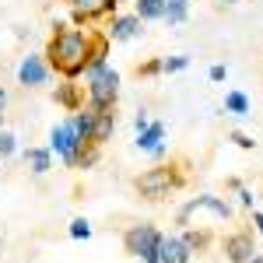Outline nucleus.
I'll return each instance as SVG.
<instances>
[{
  "instance_id": "nucleus-1",
  "label": "nucleus",
  "mask_w": 263,
  "mask_h": 263,
  "mask_svg": "<svg viewBox=\"0 0 263 263\" xmlns=\"http://www.w3.org/2000/svg\"><path fill=\"white\" fill-rule=\"evenodd\" d=\"M42 57H46L53 74H60L67 81H78L88 67V32L67 25V21H57Z\"/></svg>"
},
{
  "instance_id": "nucleus-26",
  "label": "nucleus",
  "mask_w": 263,
  "mask_h": 263,
  "mask_svg": "<svg viewBox=\"0 0 263 263\" xmlns=\"http://www.w3.org/2000/svg\"><path fill=\"white\" fill-rule=\"evenodd\" d=\"M207 78H211L214 84H218V81H224V78H228V67H224V63H214V67L207 70Z\"/></svg>"
},
{
  "instance_id": "nucleus-9",
  "label": "nucleus",
  "mask_w": 263,
  "mask_h": 263,
  "mask_svg": "<svg viewBox=\"0 0 263 263\" xmlns=\"http://www.w3.org/2000/svg\"><path fill=\"white\" fill-rule=\"evenodd\" d=\"M144 32V21L137 14H116V18L109 21V42H126V39H137Z\"/></svg>"
},
{
  "instance_id": "nucleus-33",
  "label": "nucleus",
  "mask_w": 263,
  "mask_h": 263,
  "mask_svg": "<svg viewBox=\"0 0 263 263\" xmlns=\"http://www.w3.org/2000/svg\"><path fill=\"white\" fill-rule=\"evenodd\" d=\"M224 4H235V0H224Z\"/></svg>"
},
{
  "instance_id": "nucleus-17",
  "label": "nucleus",
  "mask_w": 263,
  "mask_h": 263,
  "mask_svg": "<svg viewBox=\"0 0 263 263\" xmlns=\"http://www.w3.org/2000/svg\"><path fill=\"white\" fill-rule=\"evenodd\" d=\"M179 239L190 246V253L203 256V253H207V246H211V232H207V228H186Z\"/></svg>"
},
{
  "instance_id": "nucleus-31",
  "label": "nucleus",
  "mask_w": 263,
  "mask_h": 263,
  "mask_svg": "<svg viewBox=\"0 0 263 263\" xmlns=\"http://www.w3.org/2000/svg\"><path fill=\"white\" fill-rule=\"evenodd\" d=\"M249 263H263V256H260V253H253V260H249Z\"/></svg>"
},
{
  "instance_id": "nucleus-24",
  "label": "nucleus",
  "mask_w": 263,
  "mask_h": 263,
  "mask_svg": "<svg viewBox=\"0 0 263 263\" xmlns=\"http://www.w3.org/2000/svg\"><path fill=\"white\" fill-rule=\"evenodd\" d=\"M228 141L235 144V147H242V151H253V147H256V141H253L249 134H242V130H232V134H228Z\"/></svg>"
},
{
  "instance_id": "nucleus-6",
  "label": "nucleus",
  "mask_w": 263,
  "mask_h": 263,
  "mask_svg": "<svg viewBox=\"0 0 263 263\" xmlns=\"http://www.w3.org/2000/svg\"><path fill=\"white\" fill-rule=\"evenodd\" d=\"M74 11V25H88V21L102 18V14H116L120 0H63Z\"/></svg>"
},
{
  "instance_id": "nucleus-14",
  "label": "nucleus",
  "mask_w": 263,
  "mask_h": 263,
  "mask_svg": "<svg viewBox=\"0 0 263 263\" xmlns=\"http://www.w3.org/2000/svg\"><path fill=\"white\" fill-rule=\"evenodd\" d=\"M112 130H116V109H109V112H95V123H91V141L105 147V144L112 141Z\"/></svg>"
},
{
  "instance_id": "nucleus-7",
  "label": "nucleus",
  "mask_w": 263,
  "mask_h": 263,
  "mask_svg": "<svg viewBox=\"0 0 263 263\" xmlns=\"http://www.w3.org/2000/svg\"><path fill=\"white\" fill-rule=\"evenodd\" d=\"M49 63L42 60V57H25L18 67V81L25 84V88H42V84L49 81Z\"/></svg>"
},
{
  "instance_id": "nucleus-22",
  "label": "nucleus",
  "mask_w": 263,
  "mask_h": 263,
  "mask_svg": "<svg viewBox=\"0 0 263 263\" xmlns=\"http://www.w3.org/2000/svg\"><path fill=\"white\" fill-rule=\"evenodd\" d=\"M190 67V57H165L162 60V74H179Z\"/></svg>"
},
{
  "instance_id": "nucleus-13",
  "label": "nucleus",
  "mask_w": 263,
  "mask_h": 263,
  "mask_svg": "<svg viewBox=\"0 0 263 263\" xmlns=\"http://www.w3.org/2000/svg\"><path fill=\"white\" fill-rule=\"evenodd\" d=\"M193 253L179 235H162V263H190Z\"/></svg>"
},
{
  "instance_id": "nucleus-11",
  "label": "nucleus",
  "mask_w": 263,
  "mask_h": 263,
  "mask_svg": "<svg viewBox=\"0 0 263 263\" xmlns=\"http://www.w3.org/2000/svg\"><path fill=\"white\" fill-rule=\"evenodd\" d=\"M165 123H147V130L137 134V151H147V155H155V158H162L165 155Z\"/></svg>"
},
{
  "instance_id": "nucleus-23",
  "label": "nucleus",
  "mask_w": 263,
  "mask_h": 263,
  "mask_svg": "<svg viewBox=\"0 0 263 263\" xmlns=\"http://www.w3.org/2000/svg\"><path fill=\"white\" fill-rule=\"evenodd\" d=\"M70 239H91V224L84 218H74L70 221Z\"/></svg>"
},
{
  "instance_id": "nucleus-30",
  "label": "nucleus",
  "mask_w": 263,
  "mask_h": 263,
  "mask_svg": "<svg viewBox=\"0 0 263 263\" xmlns=\"http://www.w3.org/2000/svg\"><path fill=\"white\" fill-rule=\"evenodd\" d=\"M4 105H7V91L0 88V112H4Z\"/></svg>"
},
{
  "instance_id": "nucleus-25",
  "label": "nucleus",
  "mask_w": 263,
  "mask_h": 263,
  "mask_svg": "<svg viewBox=\"0 0 263 263\" xmlns=\"http://www.w3.org/2000/svg\"><path fill=\"white\" fill-rule=\"evenodd\" d=\"M11 155H14V134L0 130V158H11Z\"/></svg>"
},
{
  "instance_id": "nucleus-8",
  "label": "nucleus",
  "mask_w": 263,
  "mask_h": 263,
  "mask_svg": "<svg viewBox=\"0 0 263 263\" xmlns=\"http://www.w3.org/2000/svg\"><path fill=\"white\" fill-rule=\"evenodd\" d=\"M253 253H256L253 232H235V235L224 239V256H228V263H249Z\"/></svg>"
},
{
  "instance_id": "nucleus-10",
  "label": "nucleus",
  "mask_w": 263,
  "mask_h": 263,
  "mask_svg": "<svg viewBox=\"0 0 263 263\" xmlns=\"http://www.w3.org/2000/svg\"><path fill=\"white\" fill-rule=\"evenodd\" d=\"M53 102L63 105L67 112H81L88 95H81V84L78 81H67V78H63V84H57V91H53Z\"/></svg>"
},
{
  "instance_id": "nucleus-2",
  "label": "nucleus",
  "mask_w": 263,
  "mask_h": 263,
  "mask_svg": "<svg viewBox=\"0 0 263 263\" xmlns=\"http://www.w3.org/2000/svg\"><path fill=\"white\" fill-rule=\"evenodd\" d=\"M186 186V172H182V162H168V165H155V168H147L141 172L137 179H134V193L147 203H158L165 197H172L176 190Z\"/></svg>"
},
{
  "instance_id": "nucleus-20",
  "label": "nucleus",
  "mask_w": 263,
  "mask_h": 263,
  "mask_svg": "<svg viewBox=\"0 0 263 263\" xmlns=\"http://www.w3.org/2000/svg\"><path fill=\"white\" fill-rule=\"evenodd\" d=\"M190 18V0H165V18L168 25H182Z\"/></svg>"
},
{
  "instance_id": "nucleus-4",
  "label": "nucleus",
  "mask_w": 263,
  "mask_h": 263,
  "mask_svg": "<svg viewBox=\"0 0 263 263\" xmlns=\"http://www.w3.org/2000/svg\"><path fill=\"white\" fill-rule=\"evenodd\" d=\"M123 249L144 263H162V232L155 224H134L123 232Z\"/></svg>"
},
{
  "instance_id": "nucleus-29",
  "label": "nucleus",
  "mask_w": 263,
  "mask_h": 263,
  "mask_svg": "<svg viewBox=\"0 0 263 263\" xmlns=\"http://www.w3.org/2000/svg\"><path fill=\"white\" fill-rule=\"evenodd\" d=\"M253 221H256V232L263 235V211H256V214H253Z\"/></svg>"
},
{
  "instance_id": "nucleus-18",
  "label": "nucleus",
  "mask_w": 263,
  "mask_h": 263,
  "mask_svg": "<svg viewBox=\"0 0 263 263\" xmlns=\"http://www.w3.org/2000/svg\"><path fill=\"white\" fill-rule=\"evenodd\" d=\"M134 14L141 21H162L165 18V0H134Z\"/></svg>"
},
{
  "instance_id": "nucleus-15",
  "label": "nucleus",
  "mask_w": 263,
  "mask_h": 263,
  "mask_svg": "<svg viewBox=\"0 0 263 263\" xmlns=\"http://www.w3.org/2000/svg\"><path fill=\"white\" fill-rule=\"evenodd\" d=\"M105 57H109V35H105V32H88V67H84V70L102 67Z\"/></svg>"
},
{
  "instance_id": "nucleus-12",
  "label": "nucleus",
  "mask_w": 263,
  "mask_h": 263,
  "mask_svg": "<svg viewBox=\"0 0 263 263\" xmlns=\"http://www.w3.org/2000/svg\"><path fill=\"white\" fill-rule=\"evenodd\" d=\"M197 207H207L211 214H218V218H232V207H228V200H221V197H211V193H203V197H193V200L182 207V214H179V221L190 214V211H197Z\"/></svg>"
},
{
  "instance_id": "nucleus-16",
  "label": "nucleus",
  "mask_w": 263,
  "mask_h": 263,
  "mask_svg": "<svg viewBox=\"0 0 263 263\" xmlns=\"http://www.w3.org/2000/svg\"><path fill=\"white\" fill-rule=\"evenodd\" d=\"M25 165L32 176H46L53 168V151L49 147H25Z\"/></svg>"
},
{
  "instance_id": "nucleus-3",
  "label": "nucleus",
  "mask_w": 263,
  "mask_h": 263,
  "mask_svg": "<svg viewBox=\"0 0 263 263\" xmlns=\"http://www.w3.org/2000/svg\"><path fill=\"white\" fill-rule=\"evenodd\" d=\"M84 81H88V109H95V112L116 109V99H120V70H112L109 63H102V67L84 70Z\"/></svg>"
},
{
  "instance_id": "nucleus-21",
  "label": "nucleus",
  "mask_w": 263,
  "mask_h": 263,
  "mask_svg": "<svg viewBox=\"0 0 263 263\" xmlns=\"http://www.w3.org/2000/svg\"><path fill=\"white\" fill-rule=\"evenodd\" d=\"M134 74H137V78H155V74H162V57H151V60L137 63Z\"/></svg>"
},
{
  "instance_id": "nucleus-32",
  "label": "nucleus",
  "mask_w": 263,
  "mask_h": 263,
  "mask_svg": "<svg viewBox=\"0 0 263 263\" xmlns=\"http://www.w3.org/2000/svg\"><path fill=\"white\" fill-rule=\"evenodd\" d=\"M0 130H4V112H0Z\"/></svg>"
},
{
  "instance_id": "nucleus-19",
  "label": "nucleus",
  "mask_w": 263,
  "mask_h": 263,
  "mask_svg": "<svg viewBox=\"0 0 263 263\" xmlns=\"http://www.w3.org/2000/svg\"><path fill=\"white\" fill-rule=\"evenodd\" d=\"M224 112H232V116H253V105L246 99L242 91H228L224 95Z\"/></svg>"
},
{
  "instance_id": "nucleus-5",
  "label": "nucleus",
  "mask_w": 263,
  "mask_h": 263,
  "mask_svg": "<svg viewBox=\"0 0 263 263\" xmlns=\"http://www.w3.org/2000/svg\"><path fill=\"white\" fill-rule=\"evenodd\" d=\"M78 147H81V134L74 130V123L63 120L49 130V151H57L67 168H78Z\"/></svg>"
},
{
  "instance_id": "nucleus-27",
  "label": "nucleus",
  "mask_w": 263,
  "mask_h": 263,
  "mask_svg": "<svg viewBox=\"0 0 263 263\" xmlns=\"http://www.w3.org/2000/svg\"><path fill=\"white\" fill-rule=\"evenodd\" d=\"M239 200H242V207H253V193L246 186H239Z\"/></svg>"
},
{
  "instance_id": "nucleus-28",
  "label": "nucleus",
  "mask_w": 263,
  "mask_h": 263,
  "mask_svg": "<svg viewBox=\"0 0 263 263\" xmlns=\"http://www.w3.org/2000/svg\"><path fill=\"white\" fill-rule=\"evenodd\" d=\"M147 116H144V112H137V116H134V126H137V134H141V130H147Z\"/></svg>"
}]
</instances>
